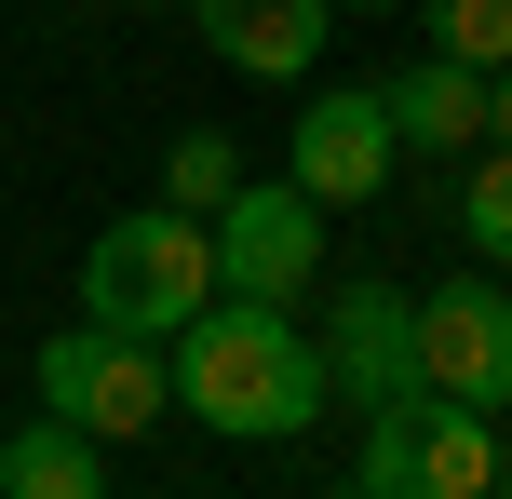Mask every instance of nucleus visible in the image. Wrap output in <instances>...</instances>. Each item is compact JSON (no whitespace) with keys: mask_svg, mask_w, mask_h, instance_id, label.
I'll list each match as a JSON object with an SVG mask.
<instances>
[{"mask_svg":"<svg viewBox=\"0 0 512 499\" xmlns=\"http://www.w3.org/2000/svg\"><path fill=\"white\" fill-rule=\"evenodd\" d=\"M162 351H176V405L216 446H283V432H310L337 405L324 338H310L297 311H270V297H203Z\"/></svg>","mask_w":512,"mask_h":499,"instance_id":"nucleus-1","label":"nucleus"},{"mask_svg":"<svg viewBox=\"0 0 512 499\" xmlns=\"http://www.w3.org/2000/svg\"><path fill=\"white\" fill-rule=\"evenodd\" d=\"M203 297H216V216H189V203H135L81 243V324L176 338Z\"/></svg>","mask_w":512,"mask_h":499,"instance_id":"nucleus-2","label":"nucleus"},{"mask_svg":"<svg viewBox=\"0 0 512 499\" xmlns=\"http://www.w3.org/2000/svg\"><path fill=\"white\" fill-rule=\"evenodd\" d=\"M499 419L486 405H459V392H391V405H364V446H351V486L364 499H486L499 486Z\"/></svg>","mask_w":512,"mask_h":499,"instance_id":"nucleus-3","label":"nucleus"},{"mask_svg":"<svg viewBox=\"0 0 512 499\" xmlns=\"http://www.w3.org/2000/svg\"><path fill=\"white\" fill-rule=\"evenodd\" d=\"M27 392H41L54 419H81L95 446H135V432L176 405V351H162V338H122V324H68V338H41Z\"/></svg>","mask_w":512,"mask_h":499,"instance_id":"nucleus-4","label":"nucleus"},{"mask_svg":"<svg viewBox=\"0 0 512 499\" xmlns=\"http://www.w3.org/2000/svg\"><path fill=\"white\" fill-rule=\"evenodd\" d=\"M216 297H270V311L324 297V203L297 176H243L216 203Z\"/></svg>","mask_w":512,"mask_h":499,"instance_id":"nucleus-5","label":"nucleus"},{"mask_svg":"<svg viewBox=\"0 0 512 499\" xmlns=\"http://www.w3.org/2000/svg\"><path fill=\"white\" fill-rule=\"evenodd\" d=\"M283 162H297V189L324 216L378 203L391 176H405V135H391L378 81H297V135H283Z\"/></svg>","mask_w":512,"mask_h":499,"instance_id":"nucleus-6","label":"nucleus"},{"mask_svg":"<svg viewBox=\"0 0 512 499\" xmlns=\"http://www.w3.org/2000/svg\"><path fill=\"white\" fill-rule=\"evenodd\" d=\"M324 378H337V405L418 392V297L378 270H324Z\"/></svg>","mask_w":512,"mask_h":499,"instance_id":"nucleus-7","label":"nucleus"},{"mask_svg":"<svg viewBox=\"0 0 512 499\" xmlns=\"http://www.w3.org/2000/svg\"><path fill=\"white\" fill-rule=\"evenodd\" d=\"M418 378L459 405H512V284H432L418 297Z\"/></svg>","mask_w":512,"mask_h":499,"instance_id":"nucleus-8","label":"nucleus"},{"mask_svg":"<svg viewBox=\"0 0 512 499\" xmlns=\"http://www.w3.org/2000/svg\"><path fill=\"white\" fill-rule=\"evenodd\" d=\"M189 14H203L216 68H243V81H270V95H297V81L324 68L337 0H189Z\"/></svg>","mask_w":512,"mask_h":499,"instance_id":"nucleus-9","label":"nucleus"},{"mask_svg":"<svg viewBox=\"0 0 512 499\" xmlns=\"http://www.w3.org/2000/svg\"><path fill=\"white\" fill-rule=\"evenodd\" d=\"M378 108H391V135L432 149V162H472V149H486V68H472V54H418V68H391Z\"/></svg>","mask_w":512,"mask_h":499,"instance_id":"nucleus-10","label":"nucleus"},{"mask_svg":"<svg viewBox=\"0 0 512 499\" xmlns=\"http://www.w3.org/2000/svg\"><path fill=\"white\" fill-rule=\"evenodd\" d=\"M0 499H108V446L41 405L27 432H0Z\"/></svg>","mask_w":512,"mask_h":499,"instance_id":"nucleus-11","label":"nucleus"},{"mask_svg":"<svg viewBox=\"0 0 512 499\" xmlns=\"http://www.w3.org/2000/svg\"><path fill=\"white\" fill-rule=\"evenodd\" d=\"M459 243L486 270H512V149H472V176H459Z\"/></svg>","mask_w":512,"mask_h":499,"instance_id":"nucleus-12","label":"nucleus"},{"mask_svg":"<svg viewBox=\"0 0 512 499\" xmlns=\"http://www.w3.org/2000/svg\"><path fill=\"white\" fill-rule=\"evenodd\" d=\"M230 189H243V149H230V135H176V149H162V203H189V216H216V203H230Z\"/></svg>","mask_w":512,"mask_h":499,"instance_id":"nucleus-13","label":"nucleus"},{"mask_svg":"<svg viewBox=\"0 0 512 499\" xmlns=\"http://www.w3.org/2000/svg\"><path fill=\"white\" fill-rule=\"evenodd\" d=\"M432 14V54H472V68H512V0H405Z\"/></svg>","mask_w":512,"mask_h":499,"instance_id":"nucleus-14","label":"nucleus"},{"mask_svg":"<svg viewBox=\"0 0 512 499\" xmlns=\"http://www.w3.org/2000/svg\"><path fill=\"white\" fill-rule=\"evenodd\" d=\"M486 149H512V68H486Z\"/></svg>","mask_w":512,"mask_h":499,"instance_id":"nucleus-15","label":"nucleus"},{"mask_svg":"<svg viewBox=\"0 0 512 499\" xmlns=\"http://www.w3.org/2000/svg\"><path fill=\"white\" fill-rule=\"evenodd\" d=\"M337 14H405V0H337Z\"/></svg>","mask_w":512,"mask_h":499,"instance_id":"nucleus-16","label":"nucleus"},{"mask_svg":"<svg viewBox=\"0 0 512 499\" xmlns=\"http://www.w3.org/2000/svg\"><path fill=\"white\" fill-rule=\"evenodd\" d=\"M135 14H189V0H135Z\"/></svg>","mask_w":512,"mask_h":499,"instance_id":"nucleus-17","label":"nucleus"},{"mask_svg":"<svg viewBox=\"0 0 512 499\" xmlns=\"http://www.w3.org/2000/svg\"><path fill=\"white\" fill-rule=\"evenodd\" d=\"M499 419H512V405H499ZM499 486H512V459H499Z\"/></svg>","mask_w":512,"mask_h":499,"instance_id":"nucleus-18","label":"nucleus"}]
</instances>
